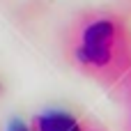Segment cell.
Listing matches in <instances>:
<instances>
[{
    "instance_id": "obj_1",
    "label": "cell",
    "mask_w": 131,
    "mask_h": 131,
    "mask_svg": "<svg viewBox=\"0 0 131 131\" xmlns=\"http://www.w3.org/2000/svg\"><path fill=\"white\" fill-rule=\"evenodd\" d=\"M113 46H115V25L111 21H94L83 30L78 58L88 64L104 67L113 58Z\"/></svg>"
},
{
    "instance_id": "obj_2",
    "label": "cell",
    "mask_w": 131,
    "mask_h": 131,
    "mask_svg": "<svg viewBox=\"0 0 131 131\" xmlns=\"http://www.w3.org/2000/svg\"><path fill=\"white\" fill-rule=\"evenodd\" d=\"M37 124H39V131H81L78 122L62 111H51L39 115Z\"/></svg>"
},
{
    "instance_id": "obj_3",
    "label": "cell",
    "mask_w": 131,
    "mask_h": 131,
    "mask_svg": "<svg viewBox=\"0 0 131 131\" xmlns=\"http://www.w3.org/2000/svg\"><path fill=\"white\" fill-rule=\"evenodd\" d=\"M9 131H30V129H28L23 122H18V120H16V122H12V124H9Z\"/></svg>"
}]
</instances>
